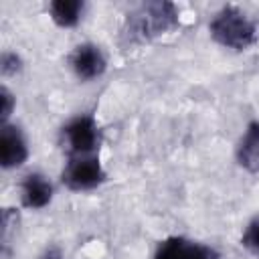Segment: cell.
Listing matches in <instances>:
<instances>
[{
	"mask_svg": "<svg viewBox=\"0 0 259 259\" xmlns=\"http://www.w3.org/2000/svg\"><path fill=\"white\" fill-rule=\"evenodd\" d=\"M178 26H180V14L172 2H148L138 6L134 12L125 16L121 36L130 45H142Z\"/></svg>",
	"mask_w": 259,
	"mask_h": 259,
	"instance_id": "cell-1",
	"label": "cell"
},
{
	"mask_svg": "<svg viewBox=\"0 0 259 259\" xmlns=\"http://www.w3.org/2000/svg\"><path fill=\"white\" fill-rule=\"evenodd\" d=\"M210 36L233 51H245L255 42V26L237 6L221 8L210 22Z\"/></svg>",
	"mask_w": 259,
	"mask_h": 259,
	"instance_id": "cell-2",
	"label": "cell"
},
{
	"mask_svg": "<svg viewBox=\"0 0 259 259\" xmlns=\"http://www.w3.org/2000/svg\"><path fill=\"white\" fill-rule=\"evenodd\" d=\"M101 142L99 125L91 115H79L63 127V144L71 158L75 156H93Z\"/></svg>",
	"mask_w": 259,
	"mask_h": 259,
	"instance_id": "cell-3",
	"label": "cell"
},
{
	"mask_svg": "<svg viewBox=\"0 0 259 259\" xmlns=\"http://www.w3.org/2000/svg\"><path fill=\"white\" fill-rule=\"evenodd\" d=\"M105 180V170L97 156H75L63 170V182L69 190L81 192L99 186Z\"/></svg>",
	"mask_w": 259,
	"mask_h": 259,
	"instance_id": "cell-4",
	"label": "cell"
},
{
	"mask_svg": "<svg viewBox=\"0 0 259 259\" xmlns=\"http://www.w3.org/2000/svg\"><path fill=\"white\" fill-rule=\"evenodd\" d=\"M154 259H221V255L204 243L184 237H168L158 245Z\"/></svg>",
	"mask_w": 259,
	"mask_h": 259,
	"instance_id": "cell-5",
	"label": "cell"
},
{
	"mask_svg": "<svg viewBox=\"0 0 259 259\" xmlns=\"http://www.w3.org/2000/svg\"><path fill=\"white\" fill-rule=\"evenodd\" d=\"M69 61H71V67H73L75 75L83 81H89V79H95V77L103 75L105 65H107L101 49L97 45H91V42H83V45L75 47Z\"/></svg>",
	"mask_w": 259,
	"mask_h": 259,
	"instance_id": "cell-6",
	"label": "cell"
},
{
	"mask_svg": "<svg viewBox=\"0 0 259 259\" xmlns=\"http://www.w3.org/2000/svg\"><path fill=\"white\" fill-rule=\"evenodd\" d=\"M28 158V148L22 132L16 125L4 123L0 132V162L2 168H18Z\"/></svg>",
	"mask_w": 259,
	"mask_h": 259,
	"instance_id": "cell-7",
	"label": "cell"
},
{
	"mask_svg": "<svg viewBox=\"0 0 259 259\" xmlns=\"http://www.w3.org/2000/svg\"><path fill=\"white\" fill-rule=\"evenodd\" d=\"M20 192H22V204L26 208H42L53 198V184L42 174L34 172L22 180Z\"/></svg>",
	"mask_w": 259,
	"mask_h": 259,
	"instance_id": "cell-8",
	"label": "cell"
},
{
	"mask_svg": "<svg viewBox=\"0 0 259 259\" xmlns=\"http://www.w3.org/2000/svg\"><path fill=\"white\" fill-rule=\"evenodd\" d=\"M237 160L249 172H259V123H251L237 148Z\"/></svg>",
	"mask_w": 259,
	"mask_h": 259,
	"instance_id": "cell-9",
	"label": "cell"
},
{
	"mask_svg": "<svg viewBox=\"0 0 259 259\" xmlns=\"http://www.w3.org/2000/svg\"><path fill=\"white\" fill-rule=\"evenodd\" d=\"M83 8H85V4L81 0H55L49 4L51 18L55 20V24H59L63 28L75 26L81 20Z\"/></svg>",
	"mask_w": 259,
	"mask_h": 259,
	"instance_id": "cell-10",
	"label": "cell"
},
{
	"mask_svg": "<svg viewBox=\"0 0 259 259\" xmlns=\"http://www.w3.org/2000/svg\"><path fill=\"white\" fill-rule=\"evenodd\" d=\"M241 245L249 249L251 253H259V214L245 227V233L241 237Z\"/></svg>",
	"mask_w": 259,
	"mask_h": 259,
	"instance_id": "cell-11",
	"label": "cell"
},
{
	"mask_svg": "<svg viewBox=\"0 0 259 259\" xmlns=\"http://www.w3.org/2000/svg\"><path fill=\"white\" fill-rule=\"evenodd\" d=\"M0 69H2L4 75H14V73H18V71H20V59H18V55H14V53H4V55H2V65H0Z\"/></svg>",
	"mask_w": 259,
	"mask_h": 259,
	"instance_id": "cell-12",
	"label": "cell"
},
{
	"mask_svg": "<svg viewBox=\"0 0 259 259\" xmlns=\"http://www.w3.org/2000/svg\"><path fill=\"white\" fill-rule=\"evenodd\" d=\"M0 99H2V125L6 123V119L10 117V113H12V105H14V95L6 89V87H2L0 89Z\"/></svg>",
	"mask_w": 259,
	"mask_h": 259,
	"instance_id": "cell-13",
	"label": "cell"
},
{
	"mask_svg": "<svg viewBox=\"0 0 259 259\" xmlns=\"http://www.w3.org/2000/svg\"><path fill=\"white\" fill-rule=\"evenodd\" d=\"M38 259H63V255H61V251H59L57 247H51V249H47Z\"/></svg>",
	"mask_w": 259,
	"mask_h": 259,
	"instance_id": "cell-14",
	"label": "cell"
}]
</instances>
